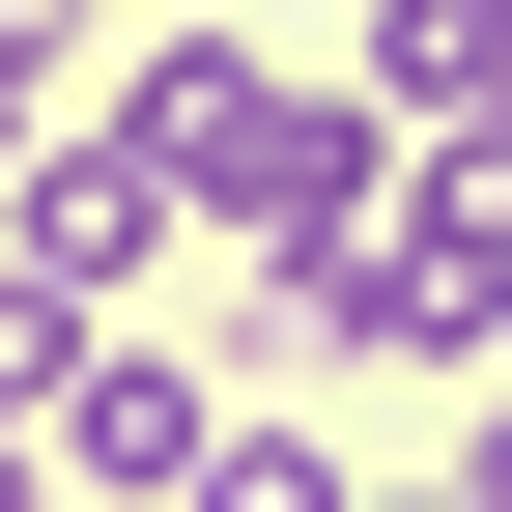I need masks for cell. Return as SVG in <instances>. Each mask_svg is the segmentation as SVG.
Listing matches in <instances>:
<instances>
[{
    "label": "cell",
    "mask_w": 512,
    "mask_h": 512,
    "mask_svg": "<svg viewBox=\"0 0 512 512\" xmlns=\"http://www.w3.org/2000/svg\"><path fill=\"white\" fill-rule=\"evenodd\" d=\"M370 512H484V484H370Z\"/></svg>",
    "instance_id": "8"
},
{
    "label": "cell",
    "mask_w": 512,
    "mask_h": 512,
    "mask_svg": "<svg viewBox=\"0 0 512 512\" xmlns=\"http://www.w3.org/2000/svg\"><path fill=\"white\" fill-rule=\"evenodd\" d=\"M200 512H370V484H342V427H313V399H228V456H200Z\"/></svg>",
    "instance_id": "5"
},
{
    "label": "cell",
    "mask_w": 512,
    "mask_h": 512,
    "mask_svg": "<svg viewBox=\"0 0 512 512\" xmlns=\"http://www.w3.org/2000/svg\"><path fill=\"white\" fill-rule=\"evenodd\" d=\"M228 399H256L228 342H143V313H114V342L57 370V512H200V456H228Z\"/></svg>",
    "instance_id": "1"
},
{
    "label": "cell",
    "mask_w": 512,
    "mask_h": 512,
    "mask_svg": "<svg viewBox=\"0 0 512 512\" xmlns=\"http://www.w3.org/2000/svg\"><path fill=\"white\" fill-rule=\"evenodd\" d=\"M370 114L399 143H512V0H370Z\"/></svg>",
    "instance_id": "4"
},
{
    "label": "cell",
    "mask_w": 512,
    "mask_h": 512,
    "mask_svg": "<svg viewBox=\"0 0 512 512\" xmlns=\"http://www.w3.org/2000/svg\"><path fill=\"white\" fill-rule=\"evenodd\" d=\"M0 256H29V285H86V313H171V256H228V228L171 200V171L114 143V114H57V143L0 171Z\"/></svg>",
    "instance_id": "2"
},
{
    "label": "cell",
    "mask_w": 512,
    "mask_h": 512,
    "mask_svg": "<svg viewBox=\"0 0 512 512\" xmlns=\"http://www.w3.org/2000/svg\"><path fill=\"white\" fill-rule=\"evenodd\" d=\"M114 143L228 228V200H256V143H285V57H256V29H200V0H143V29H114Z\"/></svg>",
    "instance_id": "3"
},
{
    "label": "cell",
    "mask_w": 512,
    "mask_h": 512,
    "mask_svg": "<svg viewBox=\"0 0 512 512\" xmlns=\"http://www.w3.org/2000/svg\"><path fill=\"white\" fill-rule=\"evenodd\" d=\"M456 484H484V512H512V370H484V427H456Z\"/></svg>",
    "instance_id": "7"
},
{
    "label": "cell",
    "mask_w": 512,
    "mask_h": 512,
    "mask_svg": "<svg viewBox=\"0 0 512 512\" xmlns=\"http://www.w3.org/2000/svg\"><path fill=\"white\" fill-rule=\"evenodd\" d=\"M57 143V29H0V171H29Z\"/></svg>",
    "instance_id": "6"
}]
</instances>
